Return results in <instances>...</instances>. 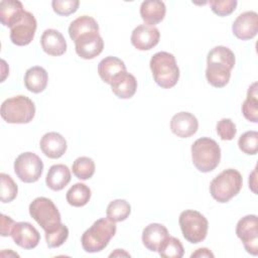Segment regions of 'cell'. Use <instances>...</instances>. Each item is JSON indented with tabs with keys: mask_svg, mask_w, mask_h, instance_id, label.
Masks as SVG:
<instances>
[{
	"mask_svg": "<svg viewBox=\"0 0 258 258\" xmlns=\"http://www.w3.org/2000/svg\"><path fill=\"white\" fill-rule=\"evenodd\" d=\"M77 54L84 59H93L98 56L104 48V40L98 31L85 33L75 41Z\"/></svg>",
	"mask_w": 258,
	"mask_h": 258,
	"instance_id": "7c38bea8",
	"label": "cell"
},
{
	"mask_svg": "<svg viewBox=\"0 0 258 258\" xmlns=\"http://www.w3.org/2000/svg\"><path fill=\"white\" fill-rule=\"evenodd\" d=\"M0 114L7 123L26 124L34 118L35 106L32 100L26 96H14L2 103Z\"/></svg>",
	"mask_w": 258,
	"mask_h": 258,
	"instance_id": "8992f818",
	"label": "cell"
},
{
	"mask_svg": "<svg viewBox=\"0 0 258 258\" xmlns=\"http://www.w3.org/2000/svg\"><path fill=\"white\" fill-rule=\"evenodd\" d=\"M29 215L31 218L47 232L58 224H60L61 217L53 202L44 197L34 199L29 205Z\"/></svg>",
	"mask_w": 258,
	"mask_h": 258,
	"instance_id": "ba28073f",
	"label": "cell"
},
{
	"mask_svg": "<svg viewBox=\"0 0 258 258\" xmlns=\"http://www.w3.org/2000/svg\"><path fill=\"white\" fill-rule=\"evenodd\" d=\"M111 90L120 99H130L136 93L137 81L133 75L125 71L113 79Z\"/></svg>",
	"mask_w": 258,
	"mask_h": 258,
	"instance_id": "ffe728a7",
	"label": "cell"
},
{
	"mask_svg": "<svg viewBox=\"0 0 258 258\" xmlns=\"http://www.w3.org/2000/svg\"><path fill=\"white\" fill-rule=\"evenodd\" d=\"M48 83L47 72L39 66L29 68L24 75V85L29 92L34 94L41 93L45 90Z\"/></svg>",
	"mask_w": 258,
	"mask_h": 258,
	"instance_id": "603a6c76",
	"label": "cell"
},
{
	"mask_svg": "<svg viewBox=\"0 0 258 258\" xmlns=\"http://www.w3.org/2000/svg\"><path fill=\"white\" fill-rule=\"evenodd\" d=\"M37 22L34 15L25 11L23 17L12 27H10V39L12 43L18 46L29 44L34 38Z\"/></svg>",
	"mask_w": 258,
	"mask_h": 258,
	"instance_id": "8fae6325",
	"label": "cell"
},
{
	"mask_svg": "<svg viewBox=\"0 0 258 258\" xmlns=\"http://www.w3.org/2000/svg\"><path fill=\"white\" fill-rule=\"evenodd\" d=\"M15 225V222L8 216L2 214L1 215V228H0V234L2 237L11 236L12 229Z\"/></svg>",
	"mask_w": 258,
	"mask_h": 258,
	"instance_id": "74e56055",
	"label": "cell"
},
{
	"mask_svg": "<svg viewBox=\"0 0 258 258\" xmlns=\"http://www.w3.org/2000/svg\"><path fill=\"white\" fill-rule=\"evenodd\" d=\"M91 189L90 187L82 182H77L67 191L66 199L69 205L80 208L86 206L91 199Z\"/></svg>",
	"mask_w": 258,
	"mask_h": 258,
	"instance_id": "83f0119b",
	"label": "cell"
},
{
	"mask_svg": "<svg viewBox=\"0 0 258 258\" xmlns=\"http://www.w3.org/2000/svg\"><path fill=\"white\" fill-rule=\"evenodd\" d=\"M237 237L243 242L245 250L256 256L258 254V219L256 215H247L236 226Z\"/></svg>",
	"mask_w": 258,
	"mask_h": 258,
	"instance_id": "30bf717a",
	"label": "cell"
},
{
	"mask_svg": "<svg viewBox=\"0 0 258 258\" xmlns=\"http://www.w3.org/2000/svg\"><path fill=\"white\" fill-rule=\"evenodd\" d=\"M39 146L42 153L52 159L61 157L68 147L64 137L57 132L45 133L40 139Z\"/></svg>",
	"mask_w": 258,
	"mask_h": 258,
	"instance_id": "e0dca14e",
	"label": "cell"
},
{
	"mask_svg": "<svg viewBox=\"0 0 258 258\" xmlns=\"http://www.w3.org/2000/svg\"><path fill=\"white\" fill-rule=\"evenodd\" d=\"M95 162L88 156L78 157L72 166L73 173L81 180H87L91 178L95 173Z\"/></svg>",
	"mask_w": 258,
	"mask_h": 258,
	"instance_id": "f546056e",
	"label": "cell"
},
{
	"mask_svg": "<svg viewBox=\"0 0 258 258\" xmlns=\"http://www.w3.org/2000/svg\"><path fill=\"white\" fill-rule=\"evenodd\" d=\"M43 171V162L33 152H23L14 161V172L17 177L26 183H32L39 179Z\"/></svg>",
	"mask_w": 258,
	"mask_h": 258,
	"instance_id": "9c48e42d",
	"label": "cell"
},
{
	"mask_svg": "<svg viewBox=\"0 0 258 258\" xmlns=\"http://www.w3.org/2000/svg\"><path fill=\"white\" fill-rule=\"evenodd\" d=\"M243 185L241 173L233 168L223 170L210 184V194L218 203H228L237 196Z\"/></svg>",
	"mask_w": 258,
	"mask_h": 258,
	"instance_id": "5b68a950",
	"label": "cell"
},
{
	"mask_svg": "<svg viewBox=\"0 0 258 258\" xmlns=\"http://www.w3.org/2000/svg\"><path fill=\"white\" fill-rule=\"evenodd\" d=\"M116 256H129L130 257V254L129 253H127V252H125L124 250H122V249H116L115 250V252H113V253H111L110 254V257H116Z\"/></svg>",
	"mask_w": 258,
	"mask_h": 258,
	"instance_id": "60d3db41",
	"label": "cell"
},
{
	"mask_svg": "<svg viewBox=\"0 0 258 258\" xmlns=\"http://www.w3.org/2000/svg\"><path fill=\"white\" fill-rule=\"evenodd\" d=\"M158 254L163 258H181L184 250L181 242L172 236H168L158 248Z\"/></svg>",
	"mask_w": 258,
	"mask_h": 258,
	"instance_id": "4dcf8cb0",
	"label": "cell"
},
{
	"mask_svg": "<svg viewBox=\"0 0 258 258\" xmlns=\"http://www.w3.org/2000/svg\"><path fill=\"white\" fill-rule=\"evenodd\" d=\"M11 237L16 245L26 250L35 248L40 242L39 232L28 222L15 223Z\"/></svg>",
	"mask_w": 258,
	"mask_h": 258,
	"instance_id": "4fadbf2b",
	"label": "cell"
},
{
	"mask_svg": "<svg viewBox=\"0 0 258 258\" xmlns=\"http://www.w3.org/2000/svg\"><path fill=\"white\" fill-rule=\"evenodd\" d=\"M216 129H217V133L220 136V138L222 140H227V141L234 139V137L237 133L235 123L229 118L221 119L217 123Z\"/></svg>",
	"mask_w": 258,
	"mask_h": 258,
	"instance_id": "8d00e7d4",
	"label": "cell"
},
{
	"mask_svg": "<svg viewBox=\"0 0 258 258\" xmlns=\"http://www.w3.org/2000/svg\"><path fill=\"white\" fill-rule=\"evenodd\" d=\"M212 11L219 16H227L233 13L237 7L236 0H210Z\"/></svg>",
	"mask_w": 258,
	"mask_h": 258,
	"instance_id": "e575fe53",
	"label": "cell"
},
{
	"mask_svg": "<svg viewBox=\"0 0 258 258\" xmlns=\"http://www.w3.org/2000/svg\"><path fill=\"white\" fill-rule=\"evenodd\" d=\"M40 44L43 51L49 55H62L67 50V41L56 29H45L40 38Z\"/></svg>",
	"mask_w": 258,
	"mask_h": 258,
	"instance_id": "ac0fdd59",
	"label": "cell"
},
{
	"mask_svg": "<svg viewBox=\"0 0 258 258\" xmlns=\"http://www.w3.org/2000/svg\"><path fill=\"white\" fill-rule=\"evenodd\" d=\"M191 159L196 168L202 172L214 170L221 160V148L210 137L197 139L191 145Z\"/></svg>",
	"mask_w": 258,
	"mask_h": 258,
	"instance_id": "277c9868",
	"label": "cell"
},
{
	"mask_svg": "<svg viewBox=\"0 0 258 258\" xmlns=\"http://www.w3.org/2000/svg\"><path fill=\"white\" fill-rule=\"evenodd\" d=\"M256 168L253 170V172L249 175V187L251 188V190L256 194Z\"/></svg>",
	"mask_w": 258,
	"mask_h": 258,
	"instance_id": "ab89813d",
	"label": "cell"
},
{
	"mask_svg": "<svg viewBox=\"0 0 258 258\" xmlns=\"http://www.w3.org/2000/svg\"><path fill=\"white\" fill-rule=\"evenodd\" d=\"M71 181V171L64 164H53L49 167L45 177L48 188L58 191L64 188Z\"/></svg>",
	"mask_w": 258,
	"mask_h": 258,
	"instance_id": "cb8c5ba5",
	"label": "cell"
},
{
	"mask_svg": "<svg viewBox=\"0 0 258 258\" xmlns=\"http://www.w3.org/2000/svg\"><path fill=\"white\" fill-rule=\"evenodd\" d=\"M115 222L108 218H101L87 229L81 238L83 249L88 253H97L104 250L116 234Z\"/></svg>",
	"mask_w": 258,
	"mask_h": 258,
	"instance_id": "7a4b0ae2",
	"label": "cell"
},
{
	"mask_svg": "<svg viewBox=\"0 0 258 258\" xmlns=\"http://www.w3.org/2000/svg\"><path fill=\"white\" fill-rule=\"evenodd\" d=\"M93 31L99 32V25L95 18L88 15H83L76 18L69 26V35L74 41L79 36Z\"/></svg>",
	"mask_w": 258,
	"mask_h": 258,
	"instance_id": "484cf974",
	"label": "cell"
},
{
	"mask_svg": "<svg viewBox=\"0 0 258 258\" xmlns=\"http://www.w3.org/2000/svg\"><path fill=\"white\" fill-rule=\"evenodd\" d=\"M166 7L164 2L158 0H146L140 5V16L150 26L161 22L165 16Z\"/></svg>",
	"mask_w": 258,
	"mask_h": 258,
	"instance_id": "44dd1931",
	"label": "cell"
},
{
	"mask_svg": "<svg viewBox=\"0 0 258 258\" xmlns=\"http://www.w3.org/2000/svg\"><path fill=\"white\" fill-rule=\"evenodd\" d=\"M45 241L49 248H57L61 246L69 237V229L64 224H58L53 229L44 232Z\"/></svg>",
	"mask_w": 258,
	"mask_h": 258,
	"instance_id": "1f68e13d",
	"label": "cell"
},
{
	"mask_svg": "<svg viewBox=\"0 0 258 258\" xmlns=\"http://www.w3.org/2000/svg\"><path fill=\"white\" fill-rule=\"evenodd\" d=\"M168 236V231L165 226L158 223H152L143 229L142 243L149 251L156 252Z\"/></svg>",
	"mask_w": 258,
	"mask_h": 258,
	"instance_id": "d6986e66",
	"label": "cell"
},
{
	"mask_svg": "<svg viewBox=\"0 0 258 258\" xmlns=\"http://www.w3.org/2000/svg\"><path fill=\"white\" fill-rule=\"evenodd\" d=\"M234 66V52L227 46H215L207 56L206 78L208 83L215 88L225 87L230 81Z\"/></svg>",
	"mask_w": 258,
	"mask_h": 258,
	"instance_id": "6da1fadb",
	"label": "cell"
},
{
	"mask_svg": "<svg viewBox=\"0 0 258 258\" xmlns=\"http://www.w3.org/2000/svg\"><path fill=\"white\" fill-rule=\"evenodd\" d=\"M238 146L245 154L255 155L258 151V132L251 130L243 133L238 140Z\"/></svg>",
	"mask_w": 258,
	"mask_h": 258,
	"instance_id": "d6a6232c",
	"label": "cell"
},
{
	"mask_svg": "<svg viewBox=\"0 0 258 258\" xmlns=\"http://www.w3.org/2000/svg\"><path fill=\"white\" fill-rule=\"evenodd\" d=\"M159 38L160 32L155 26L141 24L133 29L131 43L139 50H149L159 42Z\"/></svg>",
	"mask_w": 258,
	"mask_h": 258,
	"instance_id": "9a60e30c",
	"label": "cell"
},
{
	"mask_svg": "<svg viewBox=\"0 0 258 258\" xmlns=\"http://www.w3.org/2000/svg\"><path fill=\"white\" fill-rule=\"evenodd\" d=\"M23 5L17 0H2L0 2V21L4 26L12 27L24 15Z\"/></svg>",
	"mask_w": 258,
	"mask_h": 258,
	"instance_id": "7402d4cb",
	"label": "cell"
},
{
	"mask_svg": "<svg viewBox=\"0 0 258 258\" xmlns=\"http://www.w3.org/2000/svg\"><path fill=\"white\" fill-rule=\"evenodd\" d=\"M1 178V202L2 203H10L12 202L18 192V187L12 177L6 173L0 174Z\"/></svg>",
	"mask_w": 258,
	"mask_h": 258,
	"instance_id": "836d02e7",
	"label": "cell"
},
{
	"mask_svg": "<svg viewBox=\"0 0 258 258\" xmlns=\"http://www.w3.org/2000/svg\"><path fill=\"white\" fill-rule=\"evenodd\" d=\"M126 71L124 61L116 56H106L98 64V74L103 82L111 85L113 79Z\"/></svg>",
	"mask_w": 258,
	"mask_h": 258,
	"instance_id": "d4e9b609",
	"label": "cell"
},
{
	"mask_svg": "<svg viewBox=\"0 0 258 258\" xmlns=\"http://www.w3.org/2000/svg\"><path fill=\"white\" fill-rule=\"evenodd\" d=\"M234 35L241 40H249L258 32V14L255 11L241 13L233 22Z\"/></svg>",
	"mask_w": 258,
	"mask_h": 258,
	"instance_id": "5bb4252c",
	"label": "cell"
},
{
	"mask_svg": "<svg viewBox=\"0 0 258 258\" xmlns=\"http://www.w3.org/2000/svg\"><path fill=\"white\" fill-rule=\"evenodd\" d=\"M149 66L153 79L159 87L169 89L177 84L179 69L172 53L167 51L154 53L150 59Z\"/></svg>",
	"mask_w": 258,
	"mask_h": 258,
	"instance_id": "3957f363",
	"label": "cell"
},
{
	"mask_svg": "<svg viewBox=\"0 0 258 258\" xmlns=\"http://www.w3.org/2000/svg\"><path fill=\"white\" fill-rule=\"evenodd\" d=\"M79 0H53L51 6L53 11L61 16H68L75 13L79 8Z\"/></svg>",
	"mask_w": 258,
	"mask_h": 258,
	"instance_id": "d590c367",
	"label": "cell"
},
{
	"mask_svg": "<svg viewBox=\"0 0 258 258\" xmlns=\"http://www.w3.org/2000/svg\"><path fill=\"white\" fill-rule=\"evenodd\" d=\"M257 82H254L247 91V98L242 104V114L250 122H258V92Z\"/></svg>",
	"mask_w": 258,
	"mask_h": 258,
	"instance_id": "4316f807",
	"label": "cell"
},
{
	"mask_svg": "<svg viewBox=\"0 0 258 258\" xmlns=\"http://www.w3.org/2000/svg\"><path fill=\"white\" fill-rule=\"evenodd\" d=\"M183 238L192 244L204 241L208 234L209 223L207 218L195 210H185L178 219Z\"/></svg>",
	"mask_w": 258,
	"mask_h": 258,
	"instance_id": "52a82bcc",
	"label": "cell"
},
{
	"mask_svg": "<svg viewBox=\"0 0 258 258\" xmlns=\"http://www.w3.org/2000/svg\"><path fill=\"white\" fill-rule=\"evenodd\" d=\"M191 258H196V257H214V254L211 252L210 249L208 248H199L197 249L196 252H194L190 255Z\"/></svg>",
	"mask_w": 258,
	"mask_h": 258,
	"instance_id": "f35d334b",
	"label": "cell"
},
{
	"mask_svg": "<svg viewBox=\"0 0 258 258\" xmlns=\"http://www.w3.org/2000/svg\"><path fill=\"white\" fill-rule=\"evenodd\" d=\"M199 128V121L195 115L189 112H179L172 116L170 120L171 132L180 138L192 136Z\"/></svg>",
	"mask_w": 258,
	"mask_h": 258,
	"instance_id": "2e32d148",
	"label": "cell"
},
{
	"mask_svg": "<svg viewBox=\"0 0 258 258\" xmlns=\"http://www.w3.org/2000/svg\"><path fill=\"white\" fill-rule=\"evenodd\" d=\"M131 213V206L130 204L125 200H114L109 203L106 215L107 218L115 223L125 221Z\"/></svg>",
	"mask_w": 258,
	"mask_h": 258,
	"instance_id": "f1b7e54d",
	"label": "cell"
}]
</instances>
